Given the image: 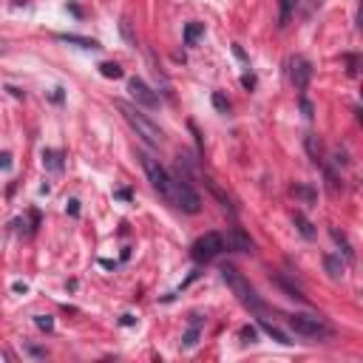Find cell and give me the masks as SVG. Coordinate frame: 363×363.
Segmentation results:
<instances>
[{
    "label": "cell",
    "instance_id": "cell-1",
    "mask_svg": "<svg viewBox=\"0 0 363 363\" xmlns=\"http://www.w3.org/2000/svg\"><path fill=\"white\" fill-rule=\"evenodd\" d=\"M116 108L122 111V116L128 119V125H131L133 131H136V136H142L148 145H162V142H165V133L159 131V125H153L136 105H131V102H122V99H119V102H116Z\"/></svg>",
    "mask_w": 363,
    "mask_h": 363
},
{
    "label": "cell",
    "instance_id": "cell-2",
    "mask_svg": "<svg viewBox=\"0 0 363 363\" xmlns=\"http://www.w3.org/2000/svg\"><path fill=\"white\" fill-rule=\"evenodd\" d=\"M222 278H224V284L230 287L233 295H236L244 307H250V310H256V312L264 310V304H261V298H258L256 287H253V284H250L247 278L236 270V267H222Z\"/></svg>",
    "mask_w": 363,
    "mask_h": 363
},
{
    "label": "cell",
    "instance_id": "cell-3",
    "mask_svg": "<svg viewBox=\"0 0 363 363\" xmlns=\"http://www.w3.org/2000/svg\"><path fill=\"white\" fill-rule=\"evenodd\" d=\"M168 199L176 204L179 210L190 213V216H196V213L202 210V199H199V193H196L193 187L187 185V179H182V176H170V193H168Z\"/></svg>",
    "mask_w": 363,
    "mask_h": 363
},
{
    "label": "cell",
    "instance_id": "cell-4",
    "mask_svg": "<svg viewBox=\"0 0 363 363\" xmlns=\"http://www.w3.org/2000/svg\"><path fill=\"white\" fill-rule=\"evenodd\" d=\"M224 250H227V239L222 233H204L202 239H196V244L190 247V256L202 264V261H213Z\"/></svg>",
    "mask_w": 363,
    "mask_h": 363
},
{
    "label": "cell",
    "instance_id": "cell-5",
    "mask_svg": "<svg viewBox=\"0 0 363 363\" xmlns=\"http://www.w3.org/2000/svg\"><path fill=\"white\" fill-rule=\"evenodd\" d=\"M142 168H145V173H148V182L153 185V190H159L165 199H168L170 193V173L159 165V159H153L151 153H142Z\"/></svg>",
    "mask_w": 363,
    "mask_h": 363
},
{
    "label": "cell",
    "instance_id": "cell-6",
    "mask_svg": "<svg viewBox=\"0 0 363 363\" xmlns=\"http://www.w3.org/2000/svg\"><path fill=\"white\" fill-rule=\"evenodd\" d=\"M287 324H290V329H295L304 338H327L329 335V327L321 318H315V315H290Z\"/></svg>",
    "mask_w": 363,
    "mask_h": 363
},
{
    "label": "cell",
    "instance_id": "cell-7",
    "mask_svg": "<svg viewBox=\"0 0 363 363\" xmlns=\"http://www.w3.org/2000/svg\"><path fill=\"white\" fill-rule=\"evenodd\" d=\"M290 77H293V82H295V88H298V91L307 88L310 80H312L310 60H304V57H293V60H290Z\"/></svg>",
    "mask_w": 363,
    "mask_h": 363
},
{
    "label": "cell",
    "instance_id": "cell-8",
    "mask_svg": "<svg viewBox=\"0 0 363 363\" xmlns=\"http://www.w3.org/2000/svg\"><path fill=\"white\" fill-rule=\"evenodd\" d=\"M128 91L133 94V99H136L139 105H145V108H156L159 105V97H156L139 77H131V80H128Z\"/></svg>",
    "mask_w": 363,
    "mask_h": 363
},
{
    "label": "cell",
    "instance_id": "cell-9",
    "mask_svg": "<svg viewBox=\"0 0 363 363\" xmlns=\"http://www.w3.org/2000/svg\"><path fill=\"white\" fill-rule=\"evenodd\" d=\"M227 244H233V250H239V253H253V239H250L241 227H233L230 241H227Z\"/></svg>",
    "mask_w": 363,
    "mask_h": 363
},
{
    "label": "cell",
    "instance_id": "cell-10",
    "mask_svg": "<svg viewBox=\"0 0 363 363\" xmlns=\"http://www.w3.org/2000/svg\"><path fill=\"white\" fill-rule=\"evenodd\" d=\"M258 327L264 329V332H267V335H270V338H273V341H278V344H284V346H287V344H293V341H290V338L284 335L281 329L275 327V324H270V321H267V318H258Z\"/></svg>",
    "mask_w": 363,
    "mask_h": 363
},
{
    "label": "cell",
    "instance_id": "cell-11",
    "mask_svg": "<svg viewBox=\"0 0 363 363\" xmlns=\"http://www.w3.org/2000/svg\"><path fill=\"white\" fill-rule=\"evenodd\" d=\"M57 40H62V43H74V45H80V48H99L97 40H91V37H80V34H57Z\"/></svg>",
    "mask_w": 363,
    "mask_h": 363
},
{
    "label": "cell",
    "instance_id": "cell-12",
    "mask_svg": "<svg viewBox=\"0 0 363 363\" xmlns=\"http://www.w3.org/2000/svg\"><path fill=\"white\" fill-rule=\"evenodd\" d=\"M324 267H327V273L332 275V278H341V275H344V261H341V256H332V253H329V256H324Z\"/></svg>",
    "mask_w": 363,
    "mask_h": 363
},
{
    "label": "cell",
    "instance_id": "cell-13",
    "mask_svg": "<svg viewBox=\"0 0 363 363\" xmlns=\"http://www.w3.org/2000/svg\"><path fill=\"white\" fill-rule=\"evenodd\" d=\"M275 284H278V287H281V290H284L287 295H290V298H295V301H307V295H304L301 290L295 287V284H290V281H287L284 275H275Z\"/></svg>",
    "mask_w": 363,
    "mask_h": 363
},
{
    "label": "cell",
    "instance_id": "cell-14",
    "mask_svg": "<svg viewBox=\"0 0 363 363\" xmlns=\"http://www.w3.org/2000/svg\"><path fill=\"white\" fill-rule=\"evenodd\" d=\"M293 219H295V227L301 230L304 239H315V227H312V222L307 219V216H304V213H295Z\"/></svg>",
    "mask_w": 363,
    "mask_h": 363
},
{
    "label": "cell",
    "instance_id": "cell-15",
    "mask_svg": "<svg viewBox=\"0 0 363 363\" xmlns=\"http://www.w3.org/2000/svg\"><path fill=\"white\" fill-rule=\"evenodd\" d=\"M204 34V23H187L185 26V45H196V40Z\"/></svg>",
    "mask_w": 363,
    "mask_h": 363
},
{
    "label": "cell",
    "instance_id": "cell-16",
    "mask_svg": "<svg viewBox=\"0 0 363 363\" xmlns=\"http://www.w3.org/2000/svg\"><path fill=\"white\" fill-rule=\"evenodd\" d=\"M204 185L210 187V193L216 196V199H219V202H222V207H224V210H230V213H233V204H230V199H227V193H224L222 187L216 185V182H213V179H204Z\"/></svg>",
    "mask_w": 363,
    "mask_h": 363
},
{
    "label": "cell",
    "instance_id": "cell-17",
    "mask_svg": "<svg viewBox=\"0 0 363 363\" xmlns=\"http://www.w3.org/2000/svg\"><path fill=\"white\" fill-rule=\"evenodd\" d=\"M43 165L48 170H62V153L60 151H43Z\"/></svg>",
    "mask_w": 363,
    "mask_h": 363
},
{
    "label": "cell",
    "instance_id": "cell-18",
    "mask_svg": "<svg viewBox=\"0 0 363 363\" xmlns=\"http://www.w3.org/2000/svg\"><path fill=\"white\" fill-rule=\"evenodd\" d=\"M307 151H310V156H312V162L315 165H321V142H318V136L315 133H307Z\"/></svg>",
    "mask_w": 363,
    "mask_h": 363
},
{
    "label": "cell",
    "instance_id": "cell-19",
    "mask_svg": "<svg viewBox=\"0 0 363 363\" xmlns=\"http://www.w3.org/2000/svg\"><path fill=\"white\" fill-rule=\"evenodd\" d=\"M329 233H332V239H335L338 244H341V250H344V256L349 258V261H352V258H355V250H352V244L346 241V236H344V233H341V230H335V227H332V230H329Z\"/></svg>",
    "mask_w": 363,
    "mask_h": 363
},
{
    "label": "cell",
    "instance_id": "cell-20",
    "mask_svg": "<svg viewBox=\"0 0 363 363\" xmlns=\"http://www.w3.org/2000/svg\"><path fill=\"white\" fill-rule=\"evenodd\" d=\"M99 74L108 77V80H119V77H122V68H119L116 62H102V65H99Z\"/></svg>",
    "mask_w": 363,
    "mask_h": 363
},
{
    "label": "cell",
    "instance_id": "cell-21",
    "mask_svg": "<svg viewBox=\"0 0 363 363\" xmlns=\"http://www.w3.org/2000/svg\"><path fill=\"white\" fill-rule=\"evenodd\" d=\"M293 3L295 0H281V17H278V26H287L290 17H293Z\"/></svg>",
    "mask_w": 363,
    "mask_h": 363
},
{
    "label": "cell",
    "instance_id": "cell-22",
    "mask_svg": "<svg viewBox=\"0 0 363 363\" xmlns=\"http://www.w3.org/2000/svg\"><path fill=\"white\" fill-rule=\"evenodd\" d=\"M119 31H122V37L128 40V45H133V48H136V34L131 31V23H128V17L119 20Z\"/></svg>",
    "mask_w": 363,
    "mask_h": 363
},
{
    "label": "cell",
    "instance_id": "cell-23",
    "mask_svg": "<svg viewBox=\"0 0 363 363\" xmlns=\"http://www.w3.org/2000/svg\"><path fill=\"white\" fill-rule=\"evenodd\" d=\"M213 105H216V111H222V114L230 111V102L224 99V94H213Z\"/></svg>",
    "mask_w": 363,
    "mask_h": 363
},
{
    "label": "cell",
    "instance_id": "cell-24",
    "mask_svg": "<svg viewBox=\"0 0 363 363\" xmlns=\"http://www.w3.org/2000/svg\"><path fill=\"white\" fill-rule=\"evenodd\" d=\"M196 341H199V327L187 329V335L182 338V344H185V346H196Z\"/></svg>",
    "mask_w": 363,
    "mask_h": 363
},
{
    "label": "cell",
    "instance_id": "cell-25",
    "mask_svg": "<svg viewBox=\"0 0 363 363\" xmlns=\"http://www.w3.org/2000/svg\"><path fill=\"white\" fill-rule=\"evenodd\" d=\"M34 324H37L40 329H45V332H48V329H54V318H48V315H37Z\"/></svg>",
    "mask_w": 363,
    "mask_h": 363
},
{
    "label": "cell",
    "instance_id": "cell-26",
    "mask_svg": "<svg viewBox=\"0 0 363 363\" xmlns=\"http://www.w3.org/2000/svg\"><path fill=\"white\" fill-rule=\"evenodd\" d=\"M293 193H295V196H304L307 202H312V199H315V193H312L310 187H301V185H295V187H293Z\"/></svg>",
    "mask_w": 363,
    "mask_h": 363
},
{
    "label": "cell",
    "instance_id": "cell-27",
    "mask_svg": "<svg viewBox=\"0 0 363 363\" xmlns=\"http://www.w3.org/2000/svg\"><path fill=\"white\" fill-rule=\"evenodd\" d=\"M256 329H253V327H244V329H241V341H244V344H253V341H256Z\"/></svg>",
    "mask_w": 363,
    "mask_h": 363
},
{
    "label": "cell",
    "instance_id": "cell-28",
    "mask_svg": "<svg viewBox=\"0 0 363 363\" xmlns=\"http://www.w3.org/2000/svg\"><path fill=\"white\" fill-rule=\"evenodd\" d=\"M301 111H304V116H307V119H312V116H315V114H312V102L307 97L301 99Z\"/></svg>",
    "mask_w": 363,
    "mask_h": 363
},
{
    "label": "cell",
    "instance_id": "cell-29",
    "mask_svg": "<svg viewBox=\"0 0 363 363\" xmlns=\"http://www.w3.org/2000/svg\"><path fill=\"white\" fill-rule=\"evenodd\" d=\"M241 85H244L247 91H253L256 88V77H253V74H244V77H241Z\"/></svg>",
    "mask_w": 363,
    "mask_h": 363
},
{
    "label": "cell",
    "instance_id": "cell-30",
    "mask_svg": "<svg viewBox=\"0 0 363 363\" xmlns=\"http://www.w3.org/2000/svg\"><path fill=\"white\" fill-rule=\"evenodd\" d=\"M65 210H68L71 216H80V202H77V199H71V202L65 204Z\"/></svg>",
    "mask_w": 363,
    "mask_h": 363
},
{
    "label": "cell",
    "instance_id": "cell-31",
    "mask_svg": "<svg viewBox=\"0 0 363 363\" xmlns=\"http://www.w3.org/2000/svg\"><path fill=\"white\" fill-rule=\"evenodd\" d=\"M11 168V156L9 153H0V170H9Z\"/></svg>",
    "mask_w": 363,
    "mask_h": 363
},
{
    "label": "cell",
    "instance_id": "cell-32",
    "mask_svg": "<svg viewBox=\"0 0 363 363\" xmlns=\"http://www.w3.org/2000/svg\"><path fill=\"white\" fill-rule=\"evenodd\" d=\"M119 324H122V327H133V324H136V318H133V315H122V318H119Z\"/></svg>",
    "mask_w": 363,
    "mask_h": 363
},
{
    "label": "cell",
    "instance_id": "cell-33",
    "mask_svg": "<svg viewBox=\"0 0 363 363\" xmlns=\"http://www.w3.org/2000/svg\"><path fill=\"white\" fill-rule=\"evenodd\" d=\"M116 199H122V202H131V190H116Z\"/></svg>",
    "mask_w": 363,
    "mask_h": 363
},
{
    "label": "cell",
    "instance_id": "cell-34",
    "mask_svg": "<svg viewBox=\"0 0 363 363\" xmlns=\"http://www.w3.org/2000/svg\"><path fill=\"white\" fill-rule=\"evenodd\" d=\"M28 352L34 355V358H45V349H40V346H28Z\"/></svg>",
    "mask_w": 363,
    "mask_h": 363
}]
</instances>
